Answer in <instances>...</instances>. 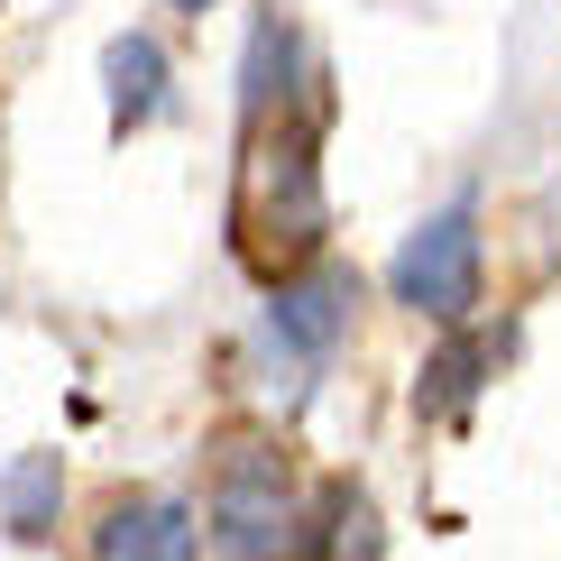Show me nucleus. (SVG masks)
I'll return each mask as SVG.
<instances>
[{"label":"nucleus","instance_id":"0eeeda50","mask_svg":"<svg viewBox=\"0 0 561 561\" xmlns=\"http://www.w3.org/2000/svg\"><path fill=\"white\" fill-rule=\"evenodd\" d=\"M102 83H111V129H148L157 111H167V46L148 28L111 37L102 46Z\"/></svg>","mask_w":561,"mask_h":561},{"label":"nucleus","instance_id":"6e6552de","mask_svg":"<svg viewBox=\"0 0 561 561\" xmlns=\"http://www.w3.org/2000/svg\"><path fill=\"white\" fill-rule=\"evenodd\" d=\"M488 368H497V341H488V332H451V341L424 359V378H414V414L460 424V414H470V396L488 387Z\"/></svg>","mask_w":561,"mask_h":561},{"label":"nucleus","instance_id":"9b49d317","mask_svg":"<svg viewBox=\"0 0 561 561\" xmlns=\"http://www.w3.org/2000/svg\"><path fill=\"white\" fill-rule=\"evenodd\" d=\"M175 10H194V19H203V10H213V0H175Z\"/></svg>","mask_w":561,"mask_h":561},{"label":"nucleus","instance_id":"f03ea898","mask_svg":"<svg viewBox=\"0 0 561 561\" xmlns=\"http://www.w3.org/2000/svg\"><path fill=\"white\" fill-rule=\"evenodd\" d=\"M213 543L221 561H276L295 543V470L276 442H230L213 470Z\"/></svg>","mask_w":561,"mask_h":561},{"label":"nucleus","instance_id":"7ed1b4c3","mask_svg":"<svg viewBox=\"0 0 561 561\" xmlns=\"http://www.w3.org/2000/svg\"><path fill=\"white\" fill-rule=\"evenodd\" d=\"M387 295L424 322H451V332L470 322V304H479V203L470 194L442 203L424 230H405V249L387 259Z\"/></svg>","mask_w":561,"mask_h":561},{"label":"nucleus","instance_id":"1a4fd4ad","mask_svg":"<svg viewBox=\"0 0 561 561\" xmlns=\"http://www.w3.org/2000/svg\"><path fill=\"white\" fill-rule=\"evenodd\" d=\"M304 561H378V506H368L359 479H332L304 525Z\"/></svg>","mask_w":561,"mask_h":561},{"label":"nucleus","instance_id":"f257e3e1","mask_svg":"<svg viewBox=\"0 0 561 561\" xmlns=\"http://www.w3.org/2000/svg\"><path fill=\"white\" fill-rule=\"evenodd\" d=\"M322 121H332V102L276 111V121L240 129L230 240H240L249 267H267V286L322 267V240H332V194H322Z\"/></svg>","mask_w":561,"mask_h":561},{"label":"nucleus","instance_id":"39448f33","mask_svg":"<svg viewBox=\"0 0 561 561\" xmlns=\"http://www.w3.org/2000/svg\"><path fill=\"white\" fill-rule=\"evenodd\" d=\"M92 561H194V506L111 497L102 516H92Z\"/></svg>","mask_w":561,"mask_h":561},{"label":"nucleus","instance_id":"20e7f679","mask_svg":"<svg viewBox=\"0 0 561 561\" xmlns=\"http://www.w3.org/2000/svg\"><path fill=\"white\" fill-rule=\"evenodd\" d=\"M350 304H359V276L341 259H322V267L286 276V286H267V332L286 350H304V359H322V350L350 332Z\"/></svg>","mask_w":561,"mask_h":561},{"label":"nucleus","instance_id":"423d86ee","mask_svg":"<svg viewBox=\"0 0 561 561\" xmlns=\"http://www.w3.org/2000/svg\"><path fill=\"white\" fill-rule=\"evenodd\" d=\"M304 65V37H295V19L286 10H259V28H249V56H240V129H259L286 111V75Z\"/></svg>","mask_w":561,"mask_h":561},{"label":"nucleus","instance_id":"9d476101","mask_svg":"<svg viewBox=\"0 0 561 561\" xmlns=\"http://www.w3.org/2000/svg\"><path fill=\"white\" fill-rule=\"evenodd\" d=\"M56 497H65L56 451H19L10 479H0V516H10L19 543H46V534H56Z\"/></svg>","mask_w":561,"mask_h":561}]
</instances>
